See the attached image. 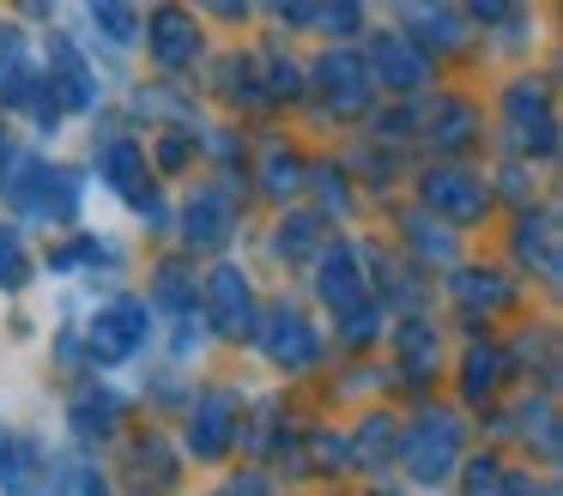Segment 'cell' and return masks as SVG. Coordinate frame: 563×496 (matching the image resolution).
<instances>
[{"mask_svg":"<svg viewBox=\"0 0 563 496\" xmlns=\"http://www.w3.org/2000/svg\"><path fill=\"white\" fill-rule=\"evenodd\" d=\"M7 200H13L19 212H31V218L67 224V218L79 212V181L67 176L62 164H43V157H31V164H19V176L7 181Z\"/></svg>","mask_w":563,"mask_h":496,"instance_id":"1","label":"cell"},{"mask_svg":"<svg viewBox=\"0 0 563 496\" xmlns=\"http://www.w3.org/2000/svg\"><path fill=\"white\" fill-rule=\"evenodd\" d=\"M146 302L140 297H115L110 309H98L91 321V357L98 363H128L140 345H146Z\"/></svg>","mask_w":563,"mask_h":496,"instance_id":"2","label":"cell"},{"mask_svg":"<svg viewBox=\"0 0 563 496\" xmlns=\"http://www.w3.org/2000/svg\"><path fill=\"white\" fill-rule=\"evenodd\" d=\"M261 351H267L279 370H316V357H321V339H316V327L303 321V315L291 309V302H279V309H267V321H261Z\"/></svg>","mask_w":563,"mask_h":496,"instance_id":"3","label":"cell"},{"mask_svg":"<svg viewBox=\"0 0 563 496\" xmlns=\"http://www.w3.org/2000/svg\"><path fill=\"white\" fill-rule=\"evenodd\" d=\"M461 460V430L454 418H424L412 436H406V466H412L418 484H442Z\"/></svg>","mask_w":563,"mask_h":496,"instance_id":"4","label":"cell"},{"mask_svg":"<svg viewBox=\"0 0 563 496\" xmlns=\"http://www.w3.org/2000/svg\"><path fill=\"white\" fill-rule=\"evenodd\" d=\"M509 128H515V145H521V152L545 157L551 145H558V121H551L545 85H515L509 91Z\"/></svg>","mask_w":563,"mask_h":496,"instance_id":"5","label":"cell"},{"mask_svg":"<svg viewBox=\"0 0 563 496\" xmlns=\"http://www.w3.org/2000/svg\"><path fill=\"white\" fill-rule=\"evenodd\" d=\"M424 200L437 206V212L473 224V218H485L490 194H485V181H478L473 169H454V164H449V169H430V176H424Z\"/></svg>","mask_w":563,"mask_h":496,"instance_id":"6","label":"cell"},{"mask_svg":"<svg viewBox=\"0 0 563 496\" xmlns=\"http://www.w3.org/2000/svg\"><path fill=\"white\" fill-rule=\"evenodd\" d=\"M207 315L224 339H243L249 333V315H255V297H249V278L243 266H219L207 278Z\"/></svg>","mask_w":563,"mask_h":496,"instance_id":"7","label":"cell"},{"mask_svg":"<svg viewBox=\"0 0 563 496\" xmlns=\"http://www.w3.org/2000/svg\"><path fill=\"white\" fill-rule=\"evenodd\" d=\"M321 302L340 315L364 309V266H357V242H333L321 254Z\"/></svg>","mask_w":563,"mask_h":496,"instance_id":"8","label":"cell"},{"mask_svg":"<svg viewBox=\"0 0 563 496\" xmlns=\"http://www.w3.org/2000/svg\"><path fill=\"white\" fill-rule=\"evenodd\" d=\"M316 79H321V91H328V103L340 109V115H357V109L369 103V91H376V79H369L364 55H328Z\"/></svg>","mask_w":563,"mask_h":496,"instance_id":"9","label":"cell"},{"mask_svg":"<svg viewBox=\"0 0 563 496\" xmlns=\"http://www.w3.org/2000/svg\"><path fill=\"white\" fill-rule=\"evenodd\" d=\"M49 91H62L67 109L98 103V79L86 73V60H79V48L67 43V36H49Z\"/></svg>","mask_w":563,"mask_h":496,"instance_id":"10","label":"cell"},{"mask_svg":"<svg viewBox=\"0 0 563 496\" xmlns=\"http://www.w3.org/2000/svg\"><path fill=\"white\" fill-rule=\"evenodd\" d=\"M43 491V454L19 430L0 436V496H37Z\"/></svg>","mask_w":563,"mask_h":496,"instance_id":"11","label":"cell"},{"mask_svg":"<svg viewBox=\"0 0 563 496\" xmlns=\"http://www.w3.org/2000/svg\"><path fill=\"white\" fill-rule=\"evenodd\" d=\"M231 411H236V394H207L195 406V423H188V448H195L200 460H219L224 442H231Z\"/></svg>","mask_w":563,"mask_h":496,"instance_id":"12","label":"cell"},{"mask_svg":"<svg viewBox=\"0 0 563 496\" xmlns=\"http://www.w3.org/2000/svg\"><path fill=\"white\" fill-rule=\"evenodd\" d=\"M231 218H236L231 188H200L195 200H188V242H200V249H219V242L231 236Z\"/></svg>","mask_w":563,"mask_h":496,"instance_id":"13","label":"cell"},{"mask_svg":"<svg viewBox=\"0 0 563 496\" xmlns=\"http://www.w3.org/2000/svg\"><path fill=\"white\" fill-rule=\"evenodd\" d=\"M152 55L164 60V67H188V60L200 55V36H195V19L176 7H158L152 12Z\"/></svg>","mask_w":563,"mask_h":496,"instance_id":"14","label":"cell"},{"mask_svg":"<svg viewBox=\"0 0 563 496\" xmlns=\"http://www.w3.org/2000/svg\"><path fill=\"white\" fill-rule=\"evenodd\" d=\"M98 176L110 181L115 194H128V200H134V194L146 188V152H140L134 140H122V133H115V140L98 145Z\"/></svg>","mask_w":563,"mask_h":496,"instance_id":"15","label":"cell"},{"mask_svg":"<svg viewBox=\"0 0 563 496\" xmlns=\"http://www.w3.org/2000/svg\"><path fill=\"white\" fill-rule=\"evenodd\" d=\"M376 73L388 79V91H424V79H430L424 55L406 36H382L376 43Z\"/></svg>","mask_w":563,"mask_h":496,"instance_id":"16","label":"cell"},{"mask_svg":"<svg viewBox=\"0 0 563 496\" xmlns=\"http://www.w3.org/2000/svg\"><path fill=\"white\" fill-rule=\"evenodd\" d=\"M473 133H478V115H473V109H466L461 97H442L437 115H430V140H437V145H466Z\"/></svg>","mask_w":563,"mask_h":496,"instance_id":"17","label":"cell"},{"mask_svg":"<svg viewBox=\"0 0 563 496\" xmlns=\"http://www.w3.org/2000/svg\"><path fill=\"white\" fill-rule=\"evenodd\" d=\"M31 285V249L13 224H0V290H25Z\"/></svg>","mask_w":563,"mask_h":496,"instance_id":"18","label":"cell"},{"mask_svg":"<svg viewBox=\"0 0 563 496\" xmlns=\"http://www.w3.org/2000/svg\"><path fill=\"white\" fill-rule=\"evenodd\" d=\"M115 411H122V399H115V394H86V399L74 406V430H79V436H110Z\"/></svg>","mask_w":563,"mask_h":496,"instance_id":"19","label":"cell"},{"mask_svg":"<svg viewBox=\"0 0 563 496\" xmlns=\"http://www.w3.org/2000/svg\"><path fill=\"white\" fill-rule=\"evenodd\" d=\"M454 297H461L466 309H478V302H485V309H497V302L509 297V290H503V278H497V273H466L461 285H454Z\"/></svg>","mask_w":563,"mask_h":496,"instance_id":"20","label":"cell"},{"mask_svg":"<svg viewBox=\"0 0 563 496\" xmlns=\"http://www.w3.org/2000/svg\"><path fill=\"white\" fill-rule=\"evenodd\" d=\"M91 24L115 36V48H128L140 36V12L134 7H91Z\"/></svg>","mask_w":563,"mask_h":496,"instance_id":"21","label":"cell"},{"mask_svg":"<svg viewBox=\"0 0 563 496\" xmlns=\"http://www.w3.org/2000/svg\"><path fill=\"white\" fill-rule=\"evenodd\" d=\"M316 218H285L279 224V254L285 261H303V254H316Z\"/></svg>","mask_w":563,"mask_h":496,"instance_id":"22","label":"cell"},{"mask_svg":"<svg viewBox=\"0 0 563 496\" xmlns=\"http://www.w3.org/2000/svg\"><path fill=\"white\" fill-rule=\"evenodd\" d=\"M406 236L418 242V254H437V261H454V236L430 218H406Z\"/></svg>","mask_w":563,"mask_h":496,"instance_id":"23","label":"cell"},{"mask_svg":"<svg viewBox=\"0 0 563 496\" xmlns=\"http://www.w3.org/2000/svg\"><path fill=\"white\" fill-rule=\"evenodd\" d=\"M261 181H267V194H291L297 188V164L285 145H267V157H261Z\"/></svg>","mask_w":563,"mask_h":496,"instance_id":"24","label":"cell"},{"mask_svg":"<svg viewBox=\"0 0 563 496\" xmlns=\"http://www.w3.org/2000/svg\"><path fill=\"white\" fill-rule=\"evenodd\" d=\"M497 375H503V357L497 351H473V357H466V394H490V387H497Z\"/></svg>","mask_w":563,"mask_h":496,"instance_id":"25","label":"cell"},{"mask_svg":"<svg viewBox=\"0 0 563 496\" xmlns=\"http://www.w3.org/2000/svg\"><path fill=\"white\" fill-rule=\"evenodd\" d=\"M521 254H527V261L539 254V273L558 278V254H551V218H539V236H533V230H521Z\"/></svg>","mask_w":563,"mask_h":496,"instance_id":"26","label":"cell"},{"mask_svg":"<svg viewBox=\"0 0 563 496\" xmlns=\"http://www.w3.org/2000/svg\"><path fill=\"white\" fill-rule=\"evenodd\" d=\"M509 484H503V466L497 460H473L466 466V496H503Z\"/></svg>","mask_w":563,"mask_h":496,"instance_id":"27","label":"cell"},{"mask_svg":"<svg viewBox=\"0 0 563 496\" xmlns=\"http://www.w3.org/2000/svg\"><path fill=\"white\" fill-rule=\"evenodd\" d=\"M400 351H406V370H412V375L430 370V339H424V327H406V333H400Z\"/></svg>","mask_w":563,"mask_h":496,"instance_id":"28","label":"cell"},{"mask_svg":"<svg viewBox=\"0 0 563 496\" xmlns=\"http://www.w3.org/2000/svg\"><path fill=\"white\" fill-rule=\"evenodd\" d=\"M388 454H394V423H369V436H364V460H369V466H382Z\"/></svg>","mask_w":563,"mask_h":496,"instance_id":"29","label":"cell"},{"mask_svg":"<svg viewBox=\"0 0 563 496\" xmlns=\"http://www.w3.org/2000/svg\"><path fill=\"white\" fill-rule=\"evenodd\" d=\"M345 339H352V345H369V339H376V309H352V321H345Z\"/></svg>","mask_w":563,"mask_h":496,"instance_id":"30","label":"cell"},{"mask_svg":"<svg viewBox=\"0 0 563 496\" xmlns=\"http://www.w3.org/2000/svg\"><path fill=\"white\" fill-rule=\"evenodd\" d=\"M158 157H164V169H183L188 164V133H164Z\"/></svg>","mask_w":563,"mask_h":496,"instance_id":"31","label":"cell"},{"mask_svg":"<svg viewBox=\"0 0 563 496\" xmlns=\"http://www.w3.org/2000/svg\"><path fill=\"white\" fill-rule=\"evenodd\" d=\"M74 496H110V491H103L98 472H79V478H74Z\"/></svg>","mask_w":563,"mask_h":496,"instance_id":"32","label":"cell"},{"mask_svg":"<svg viewBox=\"0 0 563 496\" xmlns=\"http://www.w3.org/2000/svg\"><path fill=\"white\" fill-rule=\"evenodd\" d=\"M7 164H13V133L0 128V188H7Z\"/></svg>","mask_w":563,"mask_h":496,"instance_id":"33","label":"cell"},{"mask_svg":"<svg viewBox=\"0 0 563 496\" xmlns=\"http://www.w3.org/2000/svg\"><path fill=\"white\" fill-rule=\"evenodd\" d=\"M219 496H267V484H261V478H243V484H231V491H219Z\"/></svg>","mask_w":563,"mask_h":496,"instance_id":"34","label":"cell"}]
</instances>
